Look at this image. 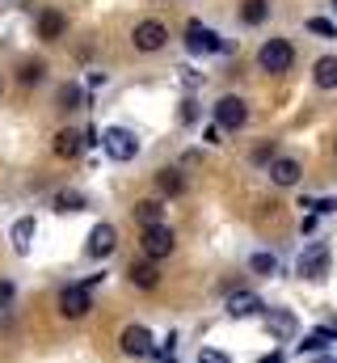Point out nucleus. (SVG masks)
<instances>
[{
  "label": "nucleus",
  "instance_id": "18",
  "mask_svg": "<svg viewBox=\"0 0 337 363\" xmlns=\"http://www.w3.org/2000/svg\"><path fill=\"white\" fill-rule=\"evenodd\" d=\"M81 148H84L81 131H59V135H55V157L72 161V157H81Z\"/></svg>",
  "mask_w": 337,
  "mask_h": 363
},
{
  "label": "nucleus",
  "instance_id": "22",
  "mask_svg": "<svg viewBox=\"0 0 337 363\" xmlns=\"http://www.w3.org/2000/svg\"><path fill=\"white\" fill-rule=\"evenodd\" d=\"M55 101H59V110L68 114V110H81V106H84V93H81V85H64Z\"/></svg>",
  "mask_w": 337,
  "mask_h": 363
},
{
  "label": "nucleus",
  "instance_id": "6",
  "mask_svg": "<svg viewBox=\"0 0 337 363\" xmlns=\"http://www.w3.org/2000/svg\"><path fill=\"white\" fill-rule=\"evenodd\" d=\"M165 43H168V26H165V21H152V17H148V21H139V26L131 30V47H135V51H144V55L161 51Z\"/></svg>",
  "mask_w": 337,
  "mask_h": 363
},
{
  "label": "nucleus",
  "instance_id": "15",
  "mask_svg": "<svg viewBox=\"0 0 337 363\" xmlns=\"http://www.w3.org/2000/svg\"><path fill=\"white\" fill-rule=\"evenodd\" d=\"M34 233H38V224H34V216H21V220L13 224V233H8V241H13V250H17V254H30V245H34Z\"/></svg>",
  "mask_w": 337,
  "mask_h": 363
},
{
  "label": "nucleus",
  "instance_id": "30",
  "mask_svg": "<svg viewBox=\"0 0 337 363\" xmlns=\"http://www.w3.org/2000/svg\"><path fill=\"white\" fill-rule=\"evenodd\" d=\"M202 140H207V144H219V127H215V123H211V127H207V131H202Z\"/></svg>",
  "mask_w": 337,
  "mask_h": 363
},
{
  "label": "nucleus",
  "instance_id": "27",
  "mask_svg": "<svg viewBox=\"0 0 337 363\" xmlns=\"http://www.w3.org/2000/svg\"><path fill=\"white\" fill-rule=\"evenodd\" d=\"M55 207H59V211H81V207H84V194H76V190H64V194L55 199Z\"/></svg>",
  "mask_w": 337,
  "mask_h": 363
},
{
  "label": "nucleus",
  "instance_id": "17",
  "mask_svg": "<svg viewBox=\"0 0 337 363\" xmlns=\"http://www.w3.org/2000/svg\"><path fill=\"white\" fill-rule=\"evenodd\" d=\"M127 279H131L135 287L152 291V287L161 283V271H156V262H131V267H127Z\"/></svg>",
  "mask_w": 337,
  "mask_h": 363
},
{
  "label": "nucleus",
  "instance_id": "9",
  "mask_svg": "<svg viewBox=\"0 0 337 363\" xmlns=\"http://www.w3.org/2000/svg\"><path fill=\"white\" fill-rule=\"evenodd\" d=\"M88 308H93V291H88L84 283H72V287L59 291V313H64V317L76 321V317H84Z\"/></svg>",
  "mask_w": 337,
  "mask_h": 363
},
{
  "label": "nucleus",
  "instance_id": "33",
  "mask_svg": "<svg viewBox=\"0 0 337 363\" xmlns=\"http://www.w3.org/2000/svg\"><path fill=\"white\" fill-rule=\"evenodd\" d=\"M329 9H333V13H337V0H329Z\"/></svg>",
  "mask_w": 337,
  "mask_h": 363
},
{
  "label": "nucleus",
  "instance_id": "5",
  "mask_svg": "<svg viewBox=\"0 0 337 363\" xmlns=\"http://www.w3.org/2000/svg\"><path fill=\"white\" fill-rule=\"evenodd\" d=\"M139 245H144V258H148V262H161V258L173 254L177 241H173V228L161 220V224H148V228H144V241H139Z\"/></svg>",
  "mask_w": 337,
  "mask_h": 363
},
{
  "label": "nucleus",
  "instance_id": "24",
  "mask_svg": "<svg viewBox=\"0 0 337 363\" xmlns=\"http://www.w3.org/2000/svg\"><path fill=\"white\" fill-rule=\"evenodd\" d=\"M304 30H308V34H316V38H337V26L329 21V17H308V21H304Z\"/></svg>",
  "mask_w": 337,
  "mask_h": 363
},
{
  "label": "nucleus",
  "instance_id": "2",
  "mask_svg": "<svg viewBox=\"0 0 337 363\" xmlns=\"http://www.w3.org/2000/svg\"><path fill=\"white\" fill-rule=\"evenodd\" d=\"M97 144L105 148L110 161H135V152H139V140H135V131H127V127H105V131L97 135Z\"/></svg>",
  "mask_w": 337,
  "mask_h": 363
},
{
  "label": "nucleus",
  "instance_id": "16",
  "mask_svg": "<svg viewBox=\"0 0 337 363\" xmlns=\"http://www.w3.org/2000/svg\"><path fill=\"white\" fill-rule=\"evenodd\" d=\"M265 330H270L274 338H291V334H295V313H287V308H270V313H265Z\"/></svg>",
  "mask_w": 337,
  "mask_h": 363
},
{
  "label": "nucleus",
  "instance_id": "10",
  "mask_svg": "<svg viewBox=\"0 0 337 363\" xmlns=\"http://www.w3.org/2000/svg\"><path fill=\"white\" fill-rule=\"evenodd\" d=\"M118 250V228L114 224H93V233H88V254L93 258H110Z\"/></svg>",
  "mask_w": 337,
  "mask_h": 363
},
{
  "label": "nucleus",
  "instance_id": "32",
  "mask_svg": "<svg viewBox=\"0 0 337 363\" xmlns=\"http://www.w3.org/2000/svg\"><path fill=\"white\" fill-rule=\"evenodd\" d=\"M316 363H337V359H325V355H321V359H316Z\"/></svg>",
  "mask_w": 337,
  "mask_h": 363
},
{
  "label": "nucleus",
  "instance_id": "12",
  "mask_svg": "<svg viewBox=\"0 0 337 363\" xmlns=\"http://www.w3.org/2000/svg\"><path fill=\"white\" fill-rule=\"evenodd\" d=\"M224 308H228V317H236V321H241V317H253V313H261L265 304H261V296H257V291H232Z\"/></svg>",
  "mask_w": 337,
  "mask_h": 363
},
{
  "label": "nucleus",
  "instance_id": "28",
  "mask_svg": "<svg viewBox=\"0 0 337 363\" xmlns=\"http://www.w3.org/2000/svg\"><path fill=\"white\" fill-rule=\"evenodd\" d=\"M198 363H232V359H228L224 351H211V347H202V351H198Z\"/></svg>",
  "mask_w": 337,
  "mask_h": 363
},
{
  "label": "nucleus",
  "instance_id": "4",
  "mask_svg": "<svg viewBox=\"0 0 337 363\" xmlns=\"http://www.w3.org/2000/svg\"><path fill=\"white\" fill-rule=\"evenodd\" d=\"M249 123V106H245V97H219L215 101V127L219 131H241Z\"/></svg>",
  "mask_w": 337,
  "mask_h": 363
},
{
  "label": "nucleus",
  "instance_id": "23",
  "mask_svg": "<svg viewBox=\"0 0 337 363\" xmlns=\"http://www.w3.org/2000/svg\"><path fill=\"white\" fill-rule=\"evenodd\" d=\"M156 186H161L165 194H181V190H185V178H181L177 169H161V174H156Z\"/></svg>",
  "mask_w": 337,
  "mask_h": 363
},
{
  "label": "nucleus",
  "instance_id": "29",
  "mask_svg": "<svg viewBox=\"0 0 337 363\" xmlns=\"http://www.w3.org/2000/svg\"><path fill=\"white\" fill-rule=\"evenodd\" d=\"M253 161H257V165L274 161V144H261V148H253Z\"/></svg>",
  "mask_w": 337,
  "mask_h": 363
},
{
  "label": "nucleus",
  "instance_id": "11",
  "mask_svg": "<svg viewBox=\"0 0 337 363\" xmlns=\"http://www.w3.org/2000/svg\"><path fill=\"white\" fill-rule=\"evenodd\" d=\"M64 34H68V17L59 9H42L38 13V38L42 43H59Z\"/></svg>",
  "mask_w": 337,
  "mask_h": 363
},
{
  "label": "nucleus",
  "instance_id": "21",
  "mask_svg": "<svg viewBox=\"0 0 337 363\" xmlns=\"http://www.w3.org/2000/svg\"><path fill=\"white\" fill-rule=\"evenodd\" d=\"M329 342H337V330H312V334H304L299 351H325Z\"/></svg>",
  "mask_w": 337,
  "mask_h": 363
},
{
  "label": "nucleus",
  "instance_id": "14",
  "mask_svg": "<svg viewBox=\"0 0 337 363\" xmlns=\"http://www.w3.org/2000/svg\"><path fill=\"white\" fill-rule=\"evenodd\" d=\"M312 85L325 93L337 89V55H321L316 64H312Z\"/></svg>",
  "mask_w": 337,
  "mask_h": 363
},
{
  "label": "nucleus",
  "instance_id": "19",
  "mask_svg": "<svg viewBox=\"0 0 337 363\" xmlns=\"http://www.w3.org/2000/svg\"><path fill=\"white\" fill-rule=\"evenodd\" d=\"M161 216H165V203L161 199H139L135 203V220L148 228V224H161Z\"/></svg>",
  "mask_w": 337,
  "mask_h": 363
},
{
  "label": "nucleus",
  "instance_id": "25",
  "mask_svg": "<svg viewBox=\"0 0 337 363\" xmlns=\"http://www.w3.org/2000/svg\"><path fill=\"white\" fill-rule=\"evenodd\" d=\"M17 77H21V85H38V81L47 77V64H38V60H25Z\"/></svg>",
  "mask_w": 337,
  "mask_h": 363
},
{
  "label": "nucleus",
  "instance_id": "7",
  "mask_svg": "<svg viewBox=\"0 0 337 363\" xmlns=\"http://www.w3.org/2000/svg\"><path fill=\"white\" fill-rule=\"evenodd\" d=\"M325 274H329V245H325V241H312V245L299 254V279L321 283Z\"/></svg>",
  "mask_w": 337,
  "mask_h": 363
},
{
  "label": "nucleus",
  "instance_id": "1",
  "mask_svg": "<svg viewBox=\"0 0 337 363\" xmlns=\"http://www.w3.org/2000/svg\"><path fill=\"white\" fill-rule=\"evenodd\" d=\"M291 64H295V47H291L287 38H265V43L257 47V68H261V72L282 77V72H291Z\"/></svg>",
  "mask_w": 337,
  "mask_h": 363
},
{
  "label": "nucleus",
  "instance_id": "31",
  "mask_svg": "<svg viewBox=\"0 0 337 363\" xmlns=\"http://www.w3.org/2000/svg\"><path fill=\"white\" fill-rule=\"evenodd\" d=\"M261 363H282V355H278V351H270V355H265Z\"/></svg>",
  "mask_w": 337,
  "mask_h": 363
},
{
  "label": "nucleus",
  "instance_id": "13",
  "mask_svg": "<svg viewBox=\"0 0 337 363\" xmlns=\"http://www.w3.org/2000/svg\"><path fill=\"white\" fill-rule=\"evenodd\" d=\"M299 174H304V169H299L295 157H274V161H270V182H274V186H295Z\"/></svg>",
  "mask_w": 337,
  "mask_h": 363
},
{
  "label": "nucleus",
  "instance_id": "26",
  "mask_svg": "<svg viewBox=\"0 0 337 363\" xmlns=\"http://www.w3.org/2000/svg\"><path fill=\"white\" fill-rule=\"evenodd\" d=\"M249 267H253V274H265V279H270V274L278 271V258H274V254H253Z\"/></svg>",
  "mask_w": 337,
  "mask_h": 363
},
{
  "label": "nucleus",
  "instance_id": "20",
  "mask_svg": "<svg viewBox=\"0 0 337 363\" xmlns=\"http://www.w3.org/2000/svg\"><path fill=\"white\" fill-rule=\"evenodd\" d=\"M265 17H270V0H245L241 4V21L245 26H261Z\"/></svg>",
  "mask_w": 337,
  "mask_h": 363
},
{
  "label": "nucleus",
  "instance_id": "8",
  "mask_svg": "<svg viewBox=\"0 0 337 363\" xmlns=\"http://www.w3.org/2000/svg\"><path fill=\"white\" fill-rule=\"evenodd\" d=\"M118 347H122V355H131V359H148V355L156 351V338H152L144 325H127L122 338H118Z\"/></svg>",
  "mask_w": 337,
  "mask_h": 363
},
{
  "label": "nucleus",
  "instance_id": "3",
  "mask_svg": "<svg viewBox=\"0 0 337 363\" xmlns=\"http://www.w3.org/2000/svg\"><path fill=\"white\" fill-rule=\"evenodd\" d=\"M185 47H190V55H224L228 51V43L211 26H202V21H190L185 26Z\"/></svg>",
  "mask_w": 337,
  "mask_h": 363
}]
</instances>
